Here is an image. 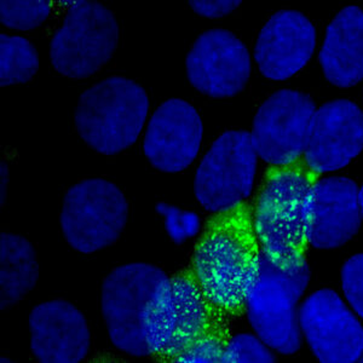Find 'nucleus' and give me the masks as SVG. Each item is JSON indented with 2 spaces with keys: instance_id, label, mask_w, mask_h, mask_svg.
I'll return each instance as SVG.
<instances>
[{
  "instance_id": "f257e3e1",
  "label": "nucleus",
  "mask_w": 363,
  "mask_h": 363,
  "mask_svg": "<svg viewBox=\"0 0 363 363\" xmlns=\"http://www.w3.org/2000/svg\"><path fill=\"white\" fill-rule=\"evenodd\" d=\"M260 248L247 203L217 213L194 253V272L211 304L225 316H241L259 272Z\"/></svg>"
},
{
  "instance_id": "f03ea898",
  "label": "nucleus",
  "mask_w": 363,
  "mask_h": 363,
  "mask_svg": "<svg viewBox=\"0 0 363 363\" xmlns=\"http://www.w3.org/2000/svg\"><path fill=\"white\" fill-rule=\"evenodd\" d=\"M320 178L301 157L294 164L267 169L253 224L260 248L274 264L287 272L308 263L315 186Z\"/></svg>"
},
{
  "instance_id": "7ed1b4c3",
  "label": "nucleus",
  "mask_w": 363,
  "mask_h": 363,
  "mask_svg": "<svg viewBox=\"0 0 363 363\" xmlns=\"http://www.w3.org/2000/svg\"><path fill=\"white\" fill-rule=\"evenodd\" d=\"M169 277L147 263L114 269L102 286V314L113 345L135 357L154 356Z\"/></svg>"
},
{
  "instance_id": "20e7f679",
  "label": "nucleus",
  "mask_w": 363,
  "mask_h": 363,
  "mask_svg": "<svg viewBox=\"0 0 363 363\" xmlns=\"http://www.w3.org/2000/svg\"><path fill=\"white\" fill-rule=\"evenodd\" d=\"M148 112V95L140 84L112 77L82 94L74 113L75 128L95 152L116 155L136 143Z\"/></svg>"
},
{
  "instance_id": "39448f33",
  "label": "nucleus",
  "mask_w": 363,
  "mask_h": 363,
  "mask_svg": "<svg viewBox=\"0 0 363 363\" xmlns=\"http://www.w3.org/2000/svg\"><path fill=\"white\" fill-rule=\"evenodd\" d=\"M309 279L308 263L287 272L274 264L262 250L259 272L246 311L258 337L284 355H292L301 347L297 304Z\"/></svg>"
},
{
  "instance_id": "423d86ee",
  "label": "nucleus",
  "mask_w": 363,
  "mask_h": 363,
  "mask_svg": "<svg viewBox=\"0 0 363 363\" xmlns=\"http://www.w3.org/2000/svg\"><path fill=\"white\" fill-rule=\"evenodd\" d=\"M118 43L114 13L99 1L78 0L51 40V65L66 78H90L112 60Z\"/></svg>"
},
{
  "instance_id": "0eeeda50",
  "label": "nucleus",
  "mask_w": 363,
  "mask_h": 363,
  "mask_svg": "<svg viewBox=\"0 0 363 363\" xmlns=\"http://www.w3.org/2000/svg\"><path fill=\"white\" fill-rule=\"evenodd\" d=\"M128 218V203L123 191L112 182L92 178L67 191L60 223L70 247L91 255L116 244Z\"/></svg>"
},
{
  "instance_id": "6e6552de",
  "label": "nucleus",
  "mask_w": 363,
  "mask_h": 363,
  "mask_svg": "<svg viewBox=\"0 0 363 363\" xmlns=\"http://www.w3.org/2000/svg\"><path fill=\"white\" fill-rule=\"evenodd\" d=\"M257 155L251 133L227 131L213 142L195 174L200 205L223 213L246 203L256 176Z\"/></svg>"
},
{
  "instance_id": "1a4fd4ad",
  "label": "nucleus",
  "mask_w": 363,
  "mask_h": 363,
  "mask_svg": "<svg viewBox=\"0 0 363 363\" xmlns=\"http://www.w3.org/2000/svg\"><path fill=\"white\" fill-rule=\"evenodd\" d=\"M315 112L314 101L303 92L284 89L272 94L253 120L251 140L257 155L269 166L299 160Z\"/></svg>"
},
{
  "instance_id": "9d476101",
  "label": "nucleus",
  "mask_w": 363,
  "mask_h": 363,
  "mask_svg": "<svg viewBox=\"0 0 363 363\" xmlns=\"http://www.w3.org/2000/svg\"><path fill=\"white\" fill-rule=\"evenodd\" d=\"M190 85L212 99L240 94L251 77V56L244 43L227 29L200 34L186 60Z\"/></svg>"
},
{
  "instance_id": "9b49d317",
  "label": "nucleus",
  "mask_w": 363,
  "mask_h": 363,
  "mask_svg": "<svg viewBox=\"0 0 363 363\" xmlns=\"http://www.w3.org/2000/svg\"><path fill=\"white\" fill-rule=\"evenodd\" d=\"M298 318L320 362L350 363L362 357L363 327L335 291L320 289L311 294Z\"/></svg>"
},
{
  "instance_id": "f8f14e48",
  "label": "nucleus",
  "mask_w": 363,
  "mask_h": 363,
  "mask_svg": "<svg viewBox=\"0 0 363 363\" xmlns=\"http://www.w3.org/2000/svg\"><path fill=\"white\" fill-rule=\"evenodd\" d=\"M227 318L205 297L194 272L171 277L154 356L172 362L211 327Z\"/></svg>"
},
{
  "instance_id": "ddd939ff",
  "label": "nucleus",
  "mask_w": 363,
  "mask_h": 363,
  "mask_svg": "<svg viewBox=\"0 0 363 363\" xmlns=\"http://www.w3.org/2000/svg\"><path fill=\"white\" fill-rule=\"evenodd\" d=\"M363 149V113L347 99H335L316 109L303 161L316 176L349 165Z\"/></svg>"
},
{
  "instance_id": "4468645a",
  "label": "nucleus",
  "mask_w": 363,
  "mask_h": 363,
  "mask_svg": "<svg viewBox=\"0 0 363 363\" xmlns=\"http://www.w3.org/2000/svg\"><path fill=\"white\" fill-rule=\"evenodd\" d=\"M203 133L198 111L183 99H169L154 112L147 126L145 157L160 172H182L198 157Z\"/></svg>"
},
{
  "instance_id": "2eb2a0df",
  "label": "nucleus",
  "mask_w": 363,
  "mask_h": 363,
  "mask_svg": "<svg viewBox=\"0 0 363 363\" xmlns=\"http://www.w3.org/2000/svg\"><path fill=\"white\" fill-rule=\"evenodd\" d=\"M316 29L294 10L274 13L262 28L255 46L260 73L272 80H286L303 69L314 54Z\"/></svg>"
},
{
  "instance_id": "dca6fc26",
  "label": "nucleus",
  "mask_w": 363,
  "mask_h": 363,
  "mask_svg": "<svg viewBox=\"0 0 363 363\" xmlns=\"http://www.w3.org/2000/svg\"><path fill=\"white\" fill-rule=\"evenodd\" d=\"M30 349L42 363H79L87 356L91 333L86 318L69 301H45L29 315Z\"/></svg>"
},
{
  "instance_id": "f3484780",
  "label": "nucleus",
  "mask_w": 363,
  "mask_h": 363,
  "mask_svg": "<svg viewBox=\"0 0 363 363\" xmlns=\"http://www.w3.org/2000/svg\"><path fill=\"white\" fill-rule=\"evenodd\" d=\"M359 186L345 177L320 178L315 186L310 246L338 248L357 234L362 217Z\"/></svg>"
},
{
  "instance_id": "a211bd4d",
  "label": "nucleus",
  "mask_w": 363,
  "mask_h": 363,
  "mask_svg": "<svg viewBox=\"0 0 363 363\" xmlns=\"http://www.w3.org/2000/svg\"><path fill=\"white\" fill-rule=\"evenodd\" d=\"M320 65L335 86H355L363 79V10L347 6L327 27Z\"/></svg>"
},
{
  "instance_id": "6ab92c4d",
  "label": "nucleus",
  "mask_w": 363,
  "mask_h": 363,
  "mask_svg": "<svg viewBox=\"0 0 363 363\" xmlns=\"http://www.w3.org/2000/svg\"><path fill=\"white\" fill-rule=\"evenodd\" d=\"M37 252L23 236L0 235V309L16 306L37 285Z\"/></svg>"
},
{
  "instance_id": "aec40b11",
  "label": "nucleus",
  "mask_w": 363,
  "mask_h": 363,
  "mask_svg": "<svg viewBox=\"0 0 363 363\" xmlns=\"http://www.w3.org/2000/svg\"><path fill=\"white\" fill-rule=\"evenodd\" d=\"M39 69V56L32 43L18 35H0V86L27 84Z\"/></svg>"
},
{
  "instance_id": "412c9836",
  "label": "nucleus",
  "mask_w": 363,
  "mask_h": 363,
  "mask_svg": "<svg viewBox=\"0 0 363 363\" xmlns=\"http://www.w3.org/2000/svg\"><path fill=\"white\" fill-rule=\"evenodd\" d=\"M51 13L49 0H1L0 22L13 30H32L48 20Z\"/></svg>"
},
{
  "instance_id": "4be33fe9",
  "label": "nucleus",
  "mask_w": 363,
  "mask_h": 363,
  "mask_svg": "<svg viewBox=\"0 0 363 363\" xmlns=\"http://www.w3.org/2000/svg\"><path fill=\"white\" fill-rule=\"evenodd\" d=\"M225 318L211 327L205 335L195 340L186 351L177 356L172 362L218 363L222 362L224 351L230 340Z\"/></svg>"
},
{
  "instance_id": "5701e85b",
  "label": "nucleus",
  "mask_w": 363,
  "mask_h": 363,
  "mask_svg": "<svg viewBox=\"0 0 363 363\" xmlns=\"http://www.w3.org/2000/svg\"><path fill=\"white\" fill-rule=\"evenodd\" d=\"M270 363L275 357L263 340L252 335L231 337L224 351L222 363Z\"/></svg>"
},
{
  "instance_id": "b1692460",
  "label": "nucleus",
  "mask_w": 363,
  "mask_h": 363,
  "mask_svg": "<svg viewBox=\"0 0 363 363\" xmlns=\"http://www.w3.org/2000/svg\"><path fill=\"white\" fill-rule=\"evenodd\" d=\"M342 286L351 308L363 318V253L351 257L342 265Z\"/></svg>"
},
{
  "instance_id": "393cba45",
  "label": "nucleus",
  "mask_w": 363,
  "mask_h": 363,
  "mask_svg": "<svg viewBox=\"0 0 363 363\" xmlns=\"http://www.w3.org/2000/svg\"><path fill=\"white\" fill-rule=\"evenodd\" d=\"M241 5L240 0H190L189 6L195 13L206 18H222Z\"/></svg>"
},
{
  "instance_id": "a878e982",
  "label": "nucleus",
  "mask_w": 363,
  "mask_h": 363,
  "mask_svg": "<svg viewBox=\"0 0 363 363\" xmlns=\"http://www.w3.org/2000/svg\"><path fill=\"white\" fill-rule=\"evenodd\" d=\"M0 178H1V183H0V201H1V206H4V203H6L9 184V166L5 161H3L1 165H0Z\"/></svg>"
},
{
  "instance_id": "bb28decb",
  "label": "nucleus",
  "mask_w": 363,
  "mask_h": 363,
  "mask_svg": "<svg viewBox=\"0 0 363 363\" xmlns=\"http://www.w3.org/2000/svg\"><path fill=\"white\" fill-rule=\"evenodd\" d=\"M359 211H361V217L363 219V186H361V189L359 190Z\"/></svg>"
},
{
  "instance_id": "cd10ccee",
  "label": "nucleus",
  "mask_w": 363,
  "mask_h": 363,
  "mask_svg": "<svg viewBox=\"0 0 363 363\" xmlns=\"http://www.w3.org/2000/svg\"><path fill=\"white\" fill-rule=\"evenodd\" d=\"M359 361H361V362H363V354H362V357H361V359H359Z\"/></svg>"
}]
</instances>
